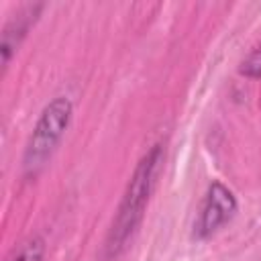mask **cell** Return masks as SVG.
Returning <instances> with one entry per match:
<instances>
[{
    "label": "cell",
    "instance_id": "1",
    "mask_svg": "<svg viewBox=\"0 0 261 261\" xmlns=\"http://www.w3.org/2000/svg\"><path fill=\"white\" fill-rule=\"evenodd\" d=\"M161 163H163V147L161 145H155L139 161V165L126 186V192L120 200L116 216L112 220V226H110V232H108V239L104 245L106 259H114L120 255V251L126 247L128 239L137 230L139 222L143 220L145 208L149 204V196H151L157 175L161 171Z\"/></svg>",
    "mask_w": 261,
    "mask_h": 261
},
{
    "label": "cell",
    "instance_id": "2",
    "mask_svg": "<svg viewBox=\"0 0 261 261\" xmlns=\"http://www.w3.org/2000/svg\"><path fill=\"white\" fill-rule=\"evenodd\" d=\"M71 100L65 96H57L53 98L41 112L33 135L29 139L27 151H24V171L27 173H35L39 171L45 161L51 157L53 149L57 147L59 139L63 137L69 120H71Z\"/></svg>",
    "mask_w": 261,
    "mask_h": 261
},
{
    "label": "cell",
    "instance_id": "3",
    "mask_svg": "<svg viewBox=\"0 0 261 261\" xmlns=\"http://www.w3.org/2000/svg\"><path fill=\"white\" fill-rule=\"evenodd\" d=\"M234 212H237V200H234L232 192L226 186H222L220 181H214L208 188V194L204 198L194 234L198 239H206V237L214 234L224 222L230 220V216Z\"/></svg>",
    "mask_w": 261,
    "mask_h": 261
},
{
    "label": "cell",
    "instance_id": "4",
    "mask_svg": "<svg viewBox=\"0 0 261 261\" xmlns=\"http://www.w3.org/2000/svg\"><path fill=\"white\" fill-rule=\"evenodd\" d=\"M43 10V4H27L22 6L4 27L2 31V45H0V53H2V65L6 67L10 57L14 55L18 43L24 39L27 31L31 29V24L37 20L39 12Z\"/></svg>",
    "mask_w": 261,
    "mask_h": 261
},
{
    "label": "cell",
    "instance_id": "5",
    "mask_svg": "<svg viewBox=\"0 0 261 261\" xmlns=\"http://www.w3.org/2000/svg\"><path fill=\"white\" fill-rule=\"evenodd\" d=\"M45 255V241L41 237H29L18 249L10 253L6 261H43Z\"/></svg>",
    "mask_w": 261,
    "mask_h": 261
},
{
    "label": "cell",
    "instance_id": "6",
    "mask_svg": "<svg viewBox=\"0 0 261 261\" xmlns=\"http://www.w3.org/2000/svg\"><path fill=\"white\" fill-rule=\"evenodd\" d=\"M239 71L247 77H261V45H257L241 63Z\"/></svg>",
    "mask_w": 261,
    "mask_h": 261
}]
</instances>
